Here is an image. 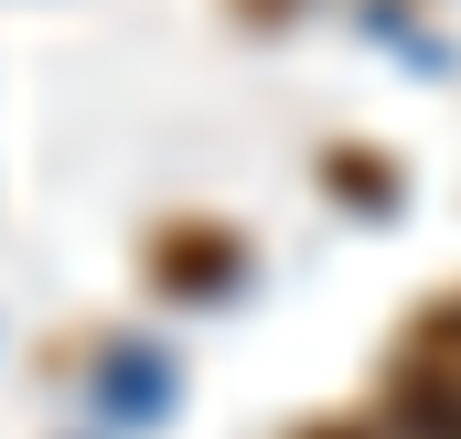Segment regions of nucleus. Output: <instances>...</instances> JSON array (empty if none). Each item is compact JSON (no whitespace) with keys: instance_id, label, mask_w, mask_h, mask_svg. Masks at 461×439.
I'll return each mask as SVG.
<instances>
[{"instance_id":"f257e3e1","label":"nucleus","mask_w":461,"mask_h":439,"mask_svg":"<svg viewBox=\"0 0 461 439\" xmlns=\"http://www.w3.org/2000/svg\"><path fill=\"white\" fill-rule=\"evenodd\" d=\"M386 418L408 439H461V290L419 300L386 354Z\"/></svg>"},{"instance_id":"f03ea898","label":"nucleus","mask_w":461,"mask_h":439,"mask_svg":"<svg viewBox=\"0 0 461 439\" xmlns=\"http://www.w3.org/2000/svg\"><path fill=\"white\" fill-rule=\"evenodd\" d=\"M150 279H161V290H226V279H236V236H226V225H161Z\"/></svg>"},{"instance_id":"7ed1b4c3","label":"nucleus","mask_w":461,"mask_h":439,"mask_svg":"<svg viewBox=\"0 0 461 439\" xmlns=\"http://www.w3.org/2000/svg\"><path fill=\"white\" fill-rule=\"evenodd\" d=\"M312 439H408L397 418H333V429H312Z\"/></svg>"},{"instance_id":"20e7f679","label":"nucleus","mask_w":461,"mask_h":439,"mask_svg":"<svg viewBox=\"0 0 461 439\" xmlns=\"http://www.w3.org/2000/svg\"><path fill=\"white\" fill-rule=\"evenodd\" d=\"M236 22H290V11H301V0H226Z\"/></svg>"}]
</instances>
